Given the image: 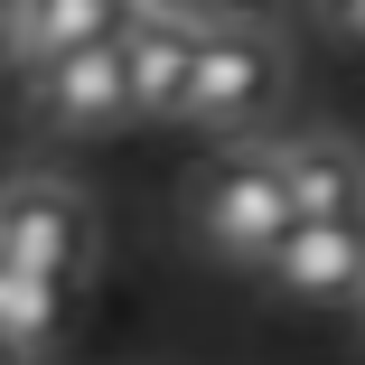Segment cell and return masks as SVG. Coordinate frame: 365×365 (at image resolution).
<instances>
[{"label":"cell","instance_id":"cell-13","mask_svg":"<svg viewBox=\"0 0 365 365\" xmlns=\"http://www.w3.org/2000/svg\"><path fill=\"white\" fill-rule=\"evenodd\" d=\"M356 328H365V300H356Z\"/></svg>","mask_w":365,"mask_h":365},{"label":"cell","instance_id":"cell-8","mask_svg":"<svg viewBox=\"0 0 365 365\" xmlns=\"http://www.w3.org/2000/svg\"><path fill=\"white\" fill-rule=\"evenodd\" d=\"M122 29V10L103 0H10V76H47V66L85 56Z\"/></svg>","mask_w":365,"mask_h":365},{"label":"cell","instance_id":"cell-2","mask_svg":"<svg viewBox=\"0 0 365 365\" xmlns=\"http://www.w3.org/2000/svg\"><path fill=\"white\" fill-rule=\"evenodd\" d=\"M103 253V215L85 187H66V178H10L0 187V262L47 281V290H85Z\"/></svg>","mask_w":365,"mask_h":365},{"label":"cell","instance_id":"cell-9","mask_svg":"<svg viewBox=\"0 0 365 365\" xmlns=\"http://www.w3.org/2000/svg\"><path fill=\"white\" fill-rule=\"evenodd\" d=\"M66 319H76V290H47V281H29V272L0 262V346H19L38 365V346H56Z\"/></svg>","mask_w":365,"mask_h":365},{"label":"cell","instance_id":"cell-7","mask_svg":"<svg viewBox=\"0 0 365 365\" xmlns=\"http://www.w3.org/2000/svg\"><path fill=\"white\" fill-rule=\"evenodd\" d=\"M122 38V29H113ZM85 47V56H66V66H47V76H29V103H38V122L47 131H113V122H131V94H122V47Z\"/></svg>","mask_w":365,"mask_h":365},{"label":"cell","instance_id":"cell-6","mask_svg":"<svg viewBox=\"0 0 365 365\" xmlns=\"http://www.w3.org/2000/svg\"><path fill=\"white\" fill-rule=\"evenodd\" d=\"M262 281L300 309H356L365 300V235L356 225H290L262 262Z\"/></svg>","mask_w":365,"mask_h":365},{"label":"cell","instance_id":"cell-10","mask_svg":"<svg viewBox=\"0 0 365 365\" xmlns=\"http://www.w3.org/2000/svg\"><path fill=\"white\" fill-rule=\"evenodd\" d=\"M319 29H328L337 47H365V0H328V10H319Z\"/></svg>","mask_w":365,"mask_h":365},{"label":"cell","instance_id":"cell-5","mask_svg":"<svg viewBox=\"0 0 365 365\" xmlns=\"http://www.w3.org/2000/svg\"><path fill=\"white\" fill-rule=\"evenodd\" d=\"M281 197H290V225H356L365 235V150L346 131H281L262 140Z\"/></svg>","mask_w":365,"mask_h":365},{"label":"cell","instance_id":"cell-11","mask_svg":"<svg viewBox=\"0 0 365 365\" xmlns=\"http://www.w3.org/2000/svg\"><path fill=\"white\" fill-rule=\"evenodd\" d=\"M0 66H10V0H0Z\"/></svg>","mask_w":365,"mask_h":365},{"label":"cell","instance_id":"cell-3","mask_svg":"<svg viewBox=\"0 0 365 365\" xmlns=\"http://www.w3.org/2000/svg\"><path fill=\"white\" fill-rule=\"evenodd\" d=\"M290 85V56H281V29L253 19V10H215V29L197 38V76H187V113L178 122H206V131H244L253 113H272Z\"/></svg>","mask_w":365,"mask_h":365},{"label":"cell","instance_id":"cell-1","mask_svg":"<svg viewBox=\"0 0 365 365\" xmlns=\"http://www.w3.org/2000/svg\"><path fill=\"white\" fill-rule=\"evenodd\" d=\"M178 215L187 235L215 253V262H272V244L290 235V197H281V169L262 140H235V150H206L187 178H178Z\"/></svg>","mask_w":365,"mask_h":365},{"label":"cell","instance_id":"cell-4","mask_svg":"<svg viewBox=\"0 0 365 365\" xmlns=\"http://www.w3.org/2000/svg\"><path fill=\"white\" fill-rule=\"evenodd\" d=\"M215 29V10H169V0H140L122 10V94L131 122H178L187 113V76H197V38Z\"/></svg>","mask_w":365,"mask_h":365},{"label":"cell","instance_id":"cell-12","mask_svg":"<svg viewBox=\"0 0 365 365\" xmlns=\"http://www.w3.org/2000/svg\"><path fill=\"white\" fill-rule=\"evenodd\" d=\"M0 365H29V356H19V346H0Z\"/></svg>","mask_w":365,"mask_h":365}]
</instances>
